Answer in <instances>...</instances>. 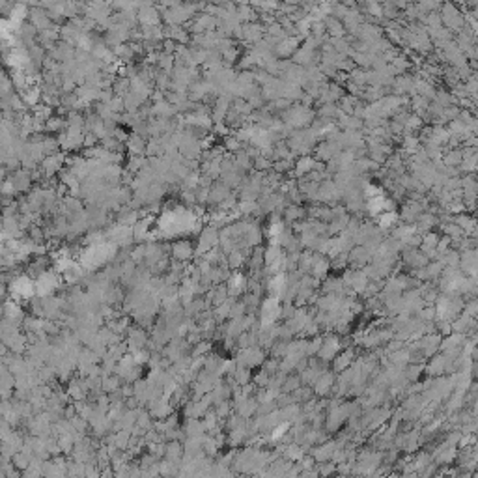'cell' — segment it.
<instances>
[{"instance_id":"1","label":"cell","mask_w":478,"mask_h":478,"mask_svg":"<svg viewBox=\"0 0 478 478\" xmlns=\"http://www.w3.org/2000/svg\"><path fill=\"white\" fill-rule=\"evenodd\" d=\"M60 275L62 273H58L56 269L54 271H50V269L43 271L42 275L36 278V294L40 295V297H47L54 290H58L60 286H62V277Z\"/></svg>"},{"instance_id":"2","label":"cell","mask_w":478,"mask_h":478,"mask_svg":"<svg viewBox=\"0 0 478 478\" xmlns=\"http://www.w3.org/2000/svg\"><path fill=\"white\" fill-rule=\"evenodd\" d=\"M441 21H443L445 26H448V30H463L465 28V19H463L462 11L458 9V6L454 2H445L443 4Z\"/></svg>"},{"instance_id":"3","label":"cell","mask_w":478,"mask_h":478,"mask_svg":"<svg viewBox=\"0 0 478 478\" xmlns=\"http://www.w3.org/2000/svg\"><path fill=\"white\" fill-rule=\"evenodd\" d=\"M263 362V353L258 349V348H247V349H241L239 351V357H237V364L239 366H247V368H252V366H258Z\"/></svg>"},{"instance_id":"4","label":"cell","mask_w":478,"mask_h":478,"mask_svg":"<svg viewBox=\"0 0 478 478\" xmlns=\"http://www.w3.org/2000/svg\"><path fill=\"white\" fill-rule=\"evenodd\" d=\"M230 189H232V187H228L224 181H217V183H213L210 187V196H208V202H210V204H215V206H220V204H222V202H224L228 196H230Z\"/></svg>"},{"instance_id":"5","label":"cell","mask_w":478,"mask_h":478,"mask_svg":"<svg viewBox=\"0 0 478 478\" xmlns=\"http://www.w3.org/2000/svg\"><path fill=\"white\" fill-rule=\"evenodd\" d=\"M172 256H174V260H179V261L191 260L194 256L193 245L189 243L187 239H179V241H176V243L172 245Z\"/></svg>"},{"instance_id":"6","label":"cell","mask_w":478,"mask_h":478,"mask_svg":"<svg viewBox=\"0 0 478 478\" xmlns=\"http://www.w3.org/2000/svg\"><path fill=\"white\" fill-rule=\"evenodd\" d=\"M245 288H247V278L241 273L230 275V278H228V292H230V295L237 297L239 294H243Z\"/></svg>"},{"instance_id":"7","label":"cell","mask_w":478,"mask_h":478,"mask_svg":"<svg viewBox=\"0 0 478 478\" xmlns=\"http://www.w3.org/2000/svg\"><path fill=\"white\" fill-rule=\"evenodd\" d=\"M183 452H185V448H183V445H181L179 441H168L165 458H167L168 462L181 463V456H183Z\"/></svg>"},{"instance_id":"8","label":"cell","mask_w":478,"mask_h":478,"mask_svg":"<svg viewBox=\"0 0 478 478\" xmlns=\"http://www.w3.org/2000/svg\"><path fill=\"white\" fill-rule=\"evenodd\" d=\"M11 183L15 185L17 191H26L32 183V174L28 170H17L11 177Z\"/></svg>"},{"instance_id":"9","label":"cell","mask_w":478,"mask_h":478,"mask_svg":"<svg viewBox=\"0 0 478 478\" xmlns=\"http://www.w3.org/2000/svg\"><path fill=\"white\" fill-rule=\"evenodd\" d=\"M126 144H127V150L131 151V155H140V153L148 148V144L144 142L142 134H138V133L131 134V136L127 138Z\"/></svg>"},{"instance_id":"10","label":"cell","mask_w":478,"mask_h":478,"mask_svg":"<svg viewBox=\"0 0 478 478\" xmlns=\"http://www.w3.org/2000/svg\"><path fill=\"white\" fill-rule=\"evenodd\" d=\"M183 430L187 437H200L206 434V426H204V422L200 419H189Z\"/></svg>"},{"instance_id":"11","label":"cell","mask_w":478,"mask_h":478,"mask_svg":"<svg viewBox=\"0 0 478 478\" xmlns=\"http://www.w3.org/2000/svg\"><path fill=\"white\" fill-rule=\"evenodd\" d=\"M325 28H327V32L333 36V38H342L344 36V23L340 21V19H336V17H327L325 19Z\"/></svg>"},{"instance_id":"12","label":"cell","mask_w":478,"mask_h":478,"mask_svg":"<svg viewBox=\"0 0 478 478\" xmlns=\"http://www.w3.org/2000/svg\"><path fill=\"white\" fill-rule=\"evenodd\" d=\"M261 34H263V26L260 25H245L243 26V38L247 42H260Z\"/></svg>"},{"instance_id":"13","label":"cell","mask_w":478,"mask_h":478,"mask_svg":"<svg viewBox=\"0 0 478 478\" xmlns=\"http://www.w3.org/2000/svg\"><path fill=\"white\" fill-rule=\"evenodd\" d=\"M66 127H67L66 120L56 118V116H50L49 120H47V124H45V129H47V131H52V133H60V131L66 129Z\"/></svg>"},{"instance_id":"14","label":"cell","mask_w":478,"mask_h":478,"mask_svg":"<svg viewBox=\"0 0 478 478\" xmlns=\"http://www.w3.org/2000/svg\"><path fill=\"white\" fill-rule=\"evenodd\" d=\"M245 261V251L243 249H235V251H232L230 254H228V265L230 267L237 269L241 263Z\"/></svg>"},{"instance_id":"15","label":"cell","mask_w":478,"mask_h":478,"mask_svg":"<svg viewBox=\"0 0 478 478\" xmlns=\"http://www.w3.org/2000/svg\"><path fill=\"white\" fill-rule=\"evenodd\" d=\"M316 167H318V163L312 159V157H303L297 163V174H306V172L314 170Z\"/></svg>"},{"instance_id":"16","label":"cell","mask_w":478,"mask_h":478,"mask_svg":"<svg viewBox=\"0 0 478 478\" xmlns=\"http://www.w3.org/2000/svg\"><path fill=\"white\" fill-rule=\"evenodd\" d=\"M211 349V344L210 342H206V340H200V342H196V346H194V349H193V359L194 357H204L206 353L210 351Z\"/></svg>"},{"instance_id":"17","label":"cell","mask_w":478,"mask_h":478,"mask_svg":"<svg viewBox=\"0 0 478 478\" xmlns=\"http://www.w3.org/2000/svg\"><path fill=\"white\" fill-rule=\"evenodd\" d=\"M394 222H396V215L392 213V211H385V213L381 215V218H379L381 228H391Z\"/></svg>"},{"instance_id":"18","label":"cell","mask_w":478,"mask_h":478,"mask_svg":"<svg viewBox=\"0 0 478 478\" xmlns=\"http://www.w3.org/2000/svg\"><path fill=\"white\" fill-rule=\"evenodd\" d=\"M239 146H241V140L237 136H228L226 142H224V148L230 151H235V153L239 151Z\"/></svg>"},{"instance_id":"19","label":"cell","mask_w":478,"mask_h":478,"mask_svg":"<svg viewBox=\"0 0 478 478\" xmlns=\"http://www.w3.org/2000/svg\"><path fill=\"white\" fill-rule=\"evenodd\" d=\"M349 361H351V351H346L344 355H340V357H338V361H336V368L342 370L344 366H348V364H349Z\"/></svg>"},{"instance_id":"20","label":"cell","mask_w":478,"mask_h":478,"mask_svg":"<svg viewBox=\"0 0 478 478\" xmlns=\"http://www.w3.org/2000/svg\"><path fill=\"white\" fill-rule=\"evenodd\" d=\"M165 6H168V8H174V6H179V0H161Z\"/></svg>"}]
</instances>
